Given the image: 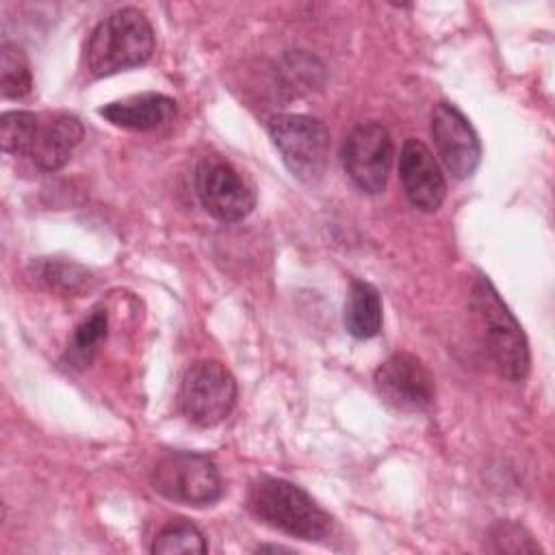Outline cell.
Listing matches in <instances>:
<instances>
[{"label": "cell", "instance_id": "cell-10", "mask_svg": "<svg viewBox=\"0 0 555 555\" xmlns=\"http://www.w3.org/2000/svg\"><path fill=\"white\" fill-rule=\"evenodd\" d=\"M431 137L447 171L457 178H470L481 160V143L457 106L438 102L431 111Z\"/></svg>", "mask_w": 555, "mask_h": 555}, {"label": "cell", "instance_id": "cell-9", "mask_svg": "<svg viewBox=\"0 0 555 555\" xmlns=\"http://www.w3.org/2000/svg\"><path fill=\"white\" fill-rule=\"evenodd\" d=\"M343 167L358 189L366 193L384 191L392 167L390 132L377 121L356 126L343 145Z\"/></svg>", "mask_w": 555, "mask_h": 555}, {"label": "cell", "instance_id": "cell-16", "mask_svg": "<svg viewBox=\"0 0 555 555\" xmlns=\"http://www.w3.org/2000/svg\"><path fill=\"white\" fill-rule=\"evenodd\" d=\"M0 91L7 100H22L33 91V72L26 52L4 41L0 48Z\"/></svg>", "mask_w": 555, "mask_h": 555}, {"label": "cell", "instance_id": "cell-6", "mask_svg": "<svg viewBox=\"0 0 555 555\" xmlns=\"http://www.w3.org/2000/svg\"><path fill=\"white\" fill-rule=\"evenodd\" d=\"M152 488L173 503L195 507L210 505L223 494L217 464L210 457L191 451L169 453L158 460L152 470Z\"/></svg>", "mask_w": 555, "mask_h": 555}, {"label": "cell", "instance_id": "cell-2", "mask_svg": "<svg viewBox=\"0 0 555 555\" xmlns=\"http://www.w3.org/2000/svg\"><path fill=\"white\" fill-rule=\"evenodd\" d=\"M249 509L269 527L299 540L319 542L330 535V514L297 483L260 477L249 490Z\"/></svg>", "mask_w": 555, "mask_h": 555}, {"label": "cell", "instance_id": "cell-8", "mask_svg": "<svg viewBox=\"0 0 555 555\" xmlns=\"http://www.w3.org/2000/svg\"><path fill=\"white\" fill-rule=\"evenodd\" d=\"M375 388L384 403L408 414L429 410L436 397L429 369L408 351H397L377 366Z\"/></svg>", "mask_w": 555, "mask_h": 555}, {"label": "cell", "instance_id": "cell-7", "mask_svg": "<svg viewBox=\"0 0 555 555\" xmlns=\"http://www.w3.org/2000/svg\"><path fill=\"white\" fill-rule=\"evenodd\" d=\"M195 191L206 208L219 221H241L256 204L254 189L225 160L206 156L195 169Z\"/></svg>", "mask_w": 555, "mask_h": 555}, {"label": "cell", "instance_id": "cell-12", "mask_svg": "<svg viewBox=\"0 0 555 555\" xmlns=\"http://www.w3.org/2000/svg\"><path fill=\"white\" fill-rule=\"evenodd\" d=\"M82 134H85V128L76 115H69V113H52L46 117L39 115L37 134L28 156L39 169L56 171L69 160Z\"/></svg>", "mask_w": 555, "mask_h": 555}, {"label": "cell", "instance_id": "cell-15", "mask_svg": "<svg viewBox=\"0 0 555 555\" xmlns=\"http://www.w3.org/2000/svg\"><path fill=\"white\" fill-rule=\"evenodd\" d=\"M30 275L48 291L63 293V295L80 293L91 280V273L82 264L69 262V260H56V258L33 260Z\"/></svg>", "mask_w": 555, "mask_h": 555}, {"label": "cell", "instance_id": "cell-20", "mask_svg": "<svg viewBox=\"0 0 555 555\" xmlns=\"http://www.w3.org/2000/svg\"><path fill=\"white\" fill-rule=\"evenodd\" d=\"M490 540L494 544V551L499 553H535L540 551V544L533 540V535L518 522L501 520L492 527Z\"/></svg>", "mask_w": 555, "mask_h": 555}, {"label": "cell", "instance_id": "cell-1", "mask_svg": "<svg viewBox=\"0 0 555 555\" xmlns=\"http://www.w3.org/2000/svg\"><path fill=\"white\" fill-rule=\"evenodd\" d=\"M154 54V30L143 11L121 7L108 13L89 35L85 63L93 78L143 65Z\"/></svg>", "mask_w": 555, "mask_h": 555}, {"label": "cell", "instance_id": "cell-13", "mask_svg": "<svg viewBox=\"0 0 555 555\" xmlns=\"http://www.w3.org/2000/svg\"><path fill=\"white\" fill-rule=\"evenodd\" d=\"M176 102L163 93H141L111 102L98 113L113 126L128 130H154L176 117Z\"/></svg>", "mask_w": 555, "mask_h": 555}, {"label": "cell", "instance_id": "cell-4", "mask_svg": "<svg viewBox=\"0 0 555 555\" xmlns=\"http://www.w3.org/2000/svg\"><path fill=\"white\" fill-rule=\"evenodd\" d=\"M267 130L295 178L317 182L323 176L330 156V132L323 121L310 115L282 113L269 119Z\"/></svg>", "mask_w": 555, "mask_h": 555}, {"label": "cell", "instance_id": "cell-5", "mask_svg": "<svg viewBox=\"0 0 555 555\" xmlns=\"http://www.w3.org/2000/svg\"><path fill=\"white\" fill-rule=\"evenodd\" d=\"M178 403L189 423L215 427L234 410L236 379L221 362L197 360L182 375Z\"/></svg>", "mask_w": 555, "mask_h": 555}, {"label": "cell", "instance_id": "cell-14", "mask_svg": "<svg viewBox=\"0 0 555 555\" xmlns=\"http://www.w3.org/2000/svg\"><path fill=\"white\" fill-rule=\"evenodd\" d=\"M345 327L356 338H373L382 330V299L373 284L356 280L349 288L345 312Z\"/></svg>", "mask_w": 555, "mask_h": 555}, {"label": "cell", "instance_id": "cell-3", "mask_svg": "<svg viewBox=\"0 0 555 555\" xmlns=\"http://www.w3.org/2000/svg\"><path fill=\"white\" fill-rule=\"evenodd\" d=\"M473 306L483 323L486 345L499 373L509 382H522L531 362L527 336L486 275L473 282Z\"/></svg>", "mask_w": 555, "mask_h": 555}, {"label": "cell", "instance_id": "cell-19", "mask_svg": "<svg viewBox=\"0 0 555 555\" xmlns=\"http://www.w3.org/2000/svg\"><path fill=\"white\" fill-rule=\"evenodd\" d=\"M39 126V115L30 111H9L0 119V143L7 154L22 156L30 152Z\"/></svg>", "mask_w": 555, "mask_h": 555}, {"label": "cell", "instance_id": "cell-21", "mask_svg": "<svg viewBox=\"0 0 555 555\" xmlns=\"http://www.w3.org/2000/svg\"><path fill=\"white\" fill-rule=\"evenodd\" d=\"M258 551H278V553H280V551H288V548H284V546H273V544H271V546H258Z\"/></svg>", "mask_w": 555, "mask_h": 555}, {"label": "cell", "instance_id": "cell-17", "mask_svg": "<svg viewBox=\"0 0 555 555\" xmlns=\"http://www.w3.org/2000/svg\"><path fill=\"white\" fill-rule=\"evenodd\" d=\"M106 330H108V314L104 308H93L91 314L74 330V336H72V343L67 345V360L82 369L87 366L100 343L106 338Z\"/></svg>", "mask_w": 555, "mask_h": 555}, {"label": "cell", "instance_id": "cell-18", "mask_svg": "<svg viewBox=\"0 0 555 555\" xmlns=\"http://www.w3.org/2000/svg\"><path fill=\"white\" fill-rule=\"evenodd\" d=\"M206 540L202 531L184 520H169L154 538L152 553L154 555H173V553H206Z\"/></svg>", "mask_w": 555, "mask_h": 555}, {"label": "cell", "instance_id": "cell-11", "mask_svg": "<svg viewBox=\"0 0 555 555\" xmlns=\"http://www.w3.org/2000/svg\"><path fill=\"white\" fill-rule=\"evenodd\" d=\"M399 178L412 206L423 212H434L442 206L447 182L431 150L418 141L408 139L399 154Z\"/></svg>", "mask_w": 555, "mask_h": 555}]
</instances>
